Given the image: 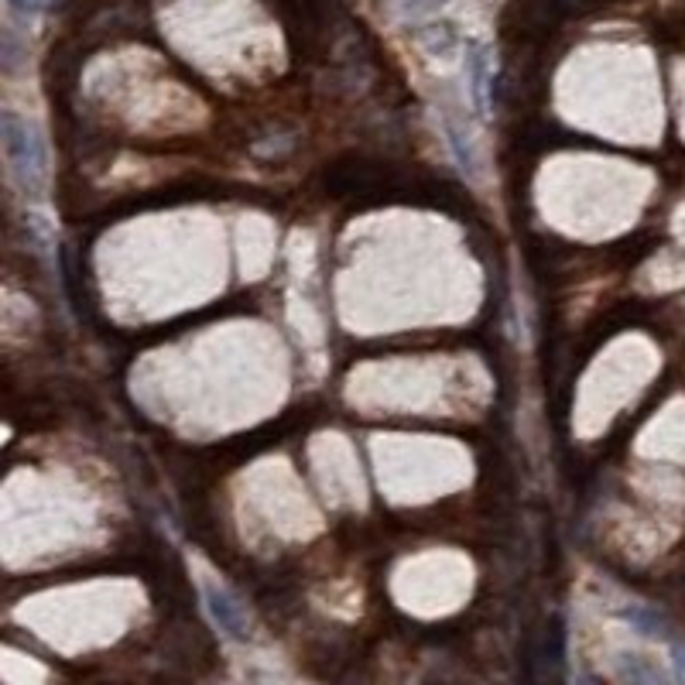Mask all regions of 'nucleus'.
<instances>
[{"label": "nucleus", "mask_w": 685, "mask_h": 685, "mask_svg": "<svg viewBox=\"0 0 685 685\" xmlns=\"http://www.w3.org/2000/svg\"><path fill=\"white\" fill-rule=\"evenodd\" d=\"M0 131H4V151H8L14 179L24 186V192L38 195L42 182H45V148H42L35 127L24 124L18 113L4 110V117H0Z\"/></svg>", "instance_id": "obj_1"}, {"label": "nucleus", "mask_w": 685, "mask_h": 685, "mask_svg": "<svg viewBox=\"0 0 685 685\" xmlns=\"http://www.w3.org/2000/svg\"><path fill=\"white\" fill-rule=\"evenodd\" d=\"M206 604H210V614H213V620L220 624V631H223L226 638H234V641H247V638H250V631H247V617H244V610L234 604V596H226V593L216 589V586H206Z\"/></svg>", "instance_id": "obj_2"}, {"label": "nucleus", "mask_w": 685, "mask_h": 685, "mask_svg": "<svg viewBox=\"0 0 685 685\" xmlns=\"http://www.w3.org/2000/svg\"><path fill=\"white\" fill-rule=\"evenodd\" d=\"M467 69H470V90H473V100H476V106L483 110V106H487V82H491V76H487V55H483V48H480L476 42L467 45Z\"/></svg>", "instance_id": "obj_3"}, {"label": "nucleus", "mask_w": 685, "mask_h": 685, "mask_svg": "<svg viewBox=\"0 0 685 685\" xmlns=\"http://www.w3.org/2000/svg\"><path fill=\"white\" fill-rule=\"evenodd\" d=\"M620 617L631 624L638 635H644V638H665L669 635L665 617L659 610H651V607H627Z\"/></svg>", "instance_id": "obj_4"}, {"label": "nucleus", "mask_w": 685, "mask_h": 685, "mask_svg": "<svg viewBox=\"0 0 685 685\" xmlns=\"http://www.w3.org/2000/svg\"><path fill=\"white\" fill-rule=\"evenodd\" d=\"M546 662H552V665L565 662V624H562V617H552V627L546 631Z\"/></svg>", "instance_id": "obj_5"}, {"label": "nucleus", "mask_w": 685, "mask_h": 685, "mask_svg": "<svg viewBox=\"0 0 685 685\" xmlns=\"http://www.w3.org/2000/svg\"><path fill=\"white\" fill-rule=\"evenodd\" d=\"M8 4L14 8V11H21V14H38L48 0H8Z\"/></svg>", "instance_id": "obj_6"}, {"label": "nucleus", "mask_w": 685, "mask_h": 685, "mask_svg": "<svg viewBox=\"0 0 685 685\" xmlns=\"http://www.w3.org/2000/svg\"><path fill=\"white\" fill-rule=\"evenodd\" d=\"M624 675H631V678H654V672L644 669L641 662H627V665H624Z\"/></svg>", "instance_id": "obj_7"}, {"label": "nucleus", "mask_w": 685, "mask_h": 685, "mask_svg": "<svg viewBox=\"0 0 685 685\" xmlns=\"http://www.w3.org/2000/svg\"><path fill=\"white\" fill-rule=\"evenodd\" d=\"M672 654H675V669H678V675L685 678V644H682V641H672Z\"/></svg>", "instance_id": "obj_8"}]
</instances>
